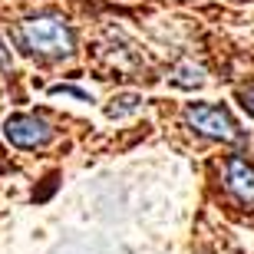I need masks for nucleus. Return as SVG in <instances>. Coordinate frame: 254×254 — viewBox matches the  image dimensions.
Instances as JSON below:
<instances>
[{
  "mask_svg": "<svg viewBox=\"0 0 254 254\" xmlns=\"http://www.w3.org/2000/svg\"><path fill=\"white\" fill-rule=\"evenodd\" d=\"M13 40L23 53L43 60L73 57L76 50V33L60 13H37V17L20 20L17 30H13Z\"/></svg>",
  "mask_w": 254,
  "mask_h": 254,
  "instance_id": "1",
  "label": "nucleus"
},
{
  "mask_svg": "<svg viewBox=\"0 0 254 254\" xmlns=\"http://www.w3.org/2000/svg\"><path fill=\"white\" fill-rule=\"evenodd\" d=\"M185 126L205 139H215V142H241L245 132L238 129L235 116L228 113L225 106H211V103H189L185 106Z\"/></svg>",
  "mask_w": 254,
  "mask_h": 254,
  "instance_id": "2",
  "label": "nucleus"
},
{
  "mask_svg": "<svg viewBox=\"0 0 254 254\" xmlns=\"http://www.w3.org/2000/svg\"><path fill=\"white\" fill-rule=\"evenodd\" d=\"M3 135L17 149H43L53 139V129H50L47 119H40L33 113H13L3 119Z\"/></svg>",
  "mask_w": 254,
  "mask_h": 254,
  "instance_id": "3",
  "label": "nucleus"
},
{
  "mask_svg": "<svg viewBox=\"0 0 254 254\" xmlns=\"http://www.w3.org/2000/svg\"><path fill=\"white\" fill-rule=\"evenodd\" d=\"M225 189L228 195L241 201L245 208H254V165L241 155H231L225 162Z\"/></svg>",
  "mask_w": 254,
  "mask_h": 254,
  "instance_id": "4",
  "label": "nucleus"
},
{
  "mask_svg": "<svg viewBox=\"0 0 254 254\" xmlns=\"http://www.w3.org/2000/svg\"><path fill=\"white\" fill-rule=\"evenodd\" d=\"M169 79L175 86H182V89H198V86H205V69L195 66V63H179L172 69Z\"/></svg>",
  "mask_w": 254,
  "mask_h": 254,
  "instance_id": "5",
  "label": "nucleus"
},
{
  "mask_svg": "<svg viewBox=\"0 0 254 254\" xmlns=\"http://www.w3.org/2000/svg\"><path fill=\"white\" fill-rule=\"evenodd\" d=\"M139 96H132V93H126V96H116L113 99V106H109V109H106V113L113 116V119H119V116H126V113H135V109H139Z\"/></svg>",
  "mask_w": 254,
  "mask_h": 254,
  "instance_id": "6",
  "label": "nucleus"
},
{
  "mask_svg": "<svg viewBox=\"0 0 254 254\" xmlns=\"http://www.w3.org/2000/svg\"><path fill=\"white\" fill-rule=\"evenodd\" d=\"M50 96H69V99H79V103H93V96L86 89H76V86H53Z\"/></svg>",
  "mask_w": 254,
  "mask_h": 254,
  "instance_id": "7",
  "label": "nucleus"
},
{
  "mask_svg": "<svg viewBox=\"0 0 254 254\" xmlns=\"http://www.w3.org/2000/svg\"><path fill=\"white\" fill-rule=\"evenodd\" d=\"M238 99H241V106H245V113L254 116V86H251V89H241V93H238Z\"/></svg>",
  "mask_w": 254,
  "mask_h": 254,
  "instance_id": "8",
  "label": "nucleus"
}]
</instances>
